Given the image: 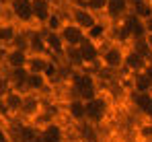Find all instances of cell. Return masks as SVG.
Instances as JSON below:
<instances>
[{"mask_svg": "<svg viewBox=\"0 0 152 142\" xmlns=\"http://www.w3.org/2000/svg\"><path fill=\"white\" fill-rule=\"evenodd\" d=\"M70 87L74 91V97H80L84 101L93 99L99 95V87H97V78L91 70H76L70 74Z\"/></svg>", "mask_w": 152, "mask_h": 142, "instance_id": "obj_1", "label": "cell"}, {"mask_svg": "<svg viewBox=\"0 0 152 142\" xmlns=\"http://www.w3.org/2000/svg\"><path fill=\"white\" fill-rule=\"evenodd\" d=\"M29 47H27V35L21 37V41L17 46L8 47V49H2V58L0 62L4 64L6 70H19V68H27V62H29Z\"/></svg>", "mask_w": 152, "mask_h": 142, "instance_id": "obj_2", "label": "cell"}, {"mask_svg": "<svg viewBox=\"0 0 152 142\" xmlns=\"http://www.w3.org/2000/svg\"><path fill=\"white\" fill-rule=\"evenodd\" d=\"M126 52H127L126 46H121V43H117V41H109V43L103 46V49H101V62H99V66L105 68V70H111V72L124 70Z\"/></svg>", "mask_w": 152, "mask_h": 142, "instance_id": "obj_3", "label": "cell"}, {"mask_svg": "<svg viewBox=\"0 0 152 142\" xmlns=\"http://www.w3.org/2000/svg\"><path fill=\"white\" fill-rule=\"evenodd\" d=\"M66 17H68L74 25H78L82 31H86V33L101 21L99 15L93 13L91 8H86L82 2H80V4H68V13H66Z\"/></svg>", "mask_w": 152, "mask_h": 142, "instance_id": "obj_4", "label": "cell"}, {"mask_svg": "<svg viewBox=\"0 0 152 142\" xmlns=\"http://www.w3.org/2000/svg\"><path fill=\"white\" fill-rule=\"evenodd\" d=\"M6 8L10 13V19L21 27L33 29L35 21H33V8H31V0H6ZM37 29V27H35Z\"/></svg>", "mask_w": 152, "mask_h": 142, "instance_id": "obj_5", "label": "cell"}, {"mask_svg": "<svg viewBox=\"0 0 152 142\" xmlns=\"http://www.w3.org/2000/svg\"><path fill=\"white\" fill-rule=\"evenodd\" d=\"M109 99L103 97V95H97L93 99L86 101V121L93 124V126H99L103 124L107 116H109Z\"/></svg>", "mask_w": 152, "mask_h": 142, "instance_id": "obj_6", "label": "cell"}, {"mask_svg": "<svg viewBox=\"0 0 152 142\" xmlns=\"http://www.w3.org/2000/svg\"><path fill=\"white\" fill-rule=\"evenodd\" d=\"M58 33H60V37H62V41H64L66 47H80L88 39L86 31H82V29H80L78 25H74L70 19H66V23L62 25V29H60Z\"/></svg>", "mask_w": 152, "mask_h": 142, "instance_id": "obj_7", "label": "cell"}, {"mask_svg": "<svg viewBox=\"0 0 152 142\" xmlns=\"http://www.w3.org/2000/svg\"><path fill=\"white\" fill-rule=\"evenodd\" d=\"M19 41H21V25L15 23L10 17H4V21L0 23V47L8 49Z\"/></svg>", "mask_w": 152, "mask_h": 142, "instance_id": "obj_8", "label": "cell"}, {"mask_svg": "<svg viewBox=\"0 0 152 142\" xmlns=\"http://www.w3.org/2000/svg\"><path fill=\"white\" fill-rule=\"evenodd\" d=\"M148 54L144 49H138V47H129L126 52V64H124V70L132 74H138V72H144L146 64H148Z\"/></svg>", "mask_w": 152, "mask_h": 142, "instance_id": "obj_9", "label": "cell"}, {"mask_svg": "<svg viewBox=\"0 0 152 142\" xmlns=\"http://www.w3.org/2000/svg\"><path fill=\"white\" fill-rule=\"evenodd\" d=\"M25 97H27V93L10 87L4 93V97L0 99L2 101V107H4V113H8V116H21L23 105H25Z\"/></svg>", "mask_w": 152, "mask_h": 142, "instance_id": "obj_10", "label": "cell"}, {"mask_svg": "<svg viewBox=\"0 0 152 142\" xmlns=\"http://www.w3.org/2000/svg\"><path fill=\"white\" fill-rule=\"evenodd\" d=\"M101 49L103 46L93 41V39H86L82 46H80V56H82V62H84V70H91L95 66H99L101 62Z\"/></svg>", "mask_w": 152, "mask_h": 142, "instance_id": "obj_11", "label": "cell"}, {"mask_svg": "<svg viewBox=\"0 0 152 142\" xmlns=\"http://www.w3.org/2000/svg\"><path fill=\"white\" fill-rule=\"evenodd\" d=\"M31 8H33V21H35L37 29H43L56 10L53 0H31Z\"/></svg>", "mask_w": 152, "mask_h": 142, "instance_id": "obj_12", "label": "cell"}, {"mask_svg": "<svg viewBox=\"0 0 152 142\" xmlns=\"http://www.w3.org/2000/svg\"><path fill=\"white\" fill-rule=\"evenodd\" d=\"M129 13H132V0H107L105 17H107L111 23L124 21Z\"/></svg>", "mask_w": 152, "mask_h": 142, "instance_id": "obj_13", "label": "cell"}, {"mask_svg": "<svg viewBox=\"0 0 152 142\" xmlns=\"http://www.w3.org/2000/svg\"><path fill=\"white\" fill-rule=\"evenodd\" d=\"M39 138L41 142H66V130L60 121L50 119L43 126H39Z\"/></svg>", "mask_w": 152, "mask_h": 142, "instance_id": "obj_14", "label": "cell"}, {"mask_svg": "<svg viewBox=\"0 0 152 142\" xmlns=\"http://www.w3.org/2000/svg\"><path fill=\"white\" fill-rule=\"evenodd\" d=\"M66 116L74 124L86 121V101L80 99V97H70L66 101Z\"/></svg>", "mask_w": 152, "mask_h": 142, "instance_id": "obj_15", "label": "cell"}, {"mask_svg": "<svg viewBox=\"0 0 152 142\" xmlns=\"http://www.w3.org/2000/svg\"><path fill=\"white\" fill-rule=\"evenodd\" d=\"M50 85H51V80L45 74H33V72H29V76H27V80H25V93L41 95L50 89Z\"/></svg>", "mask_w": 152, "mask_h": 142, "instance_id": "obj_16", "label": "cell"}, {"mask_svg": "<svg viewBox=\"0 0 152 142\" xmlns=\"http://www.w3.org/2000/svg\"><path fill=\"white\" fill-rule=\"evenodd\" d=\"M53 60L56 58H51L50 54H31L29 62H27V70L33 74H45Z\"/></svg>", "mask_w": 152, "mask_h": 142, "instance_id": "obj_17", "label": "cell"}, {"mask_svg": "<svg viewBox=\"0 0 152 142\" xmlns=\"http://www.w3.org/2000/svg\"><path fill=\"white\" fill-rule=\"evenodd\" d=\"M43 39H45V49H48V54H50L51 58H62V54H64L66 46H64L60 33L43 31Z\"/></svg>", "mask_w": 152, "mask_h": 142, "instance_id": "obj_18", "label": "cell"}, {"mask_svg": "<svg viewBox=\"0 0 152 142\" xmlns=\"http://www.w3.org/2000/svg\"><path fill=\"white\" fill-rule=\"evenodd\" d=\"M132 105L142 116L152 118V93H132Z\"/></svg>", "mask_w": 152, "mask_h": 142, "instance_id": "obj_19", "label": "cell"}, {"mask_svg": "<svg viewBox=\"0 0 152 142\" xmlns=\"http://www.w3.org/2000/svg\"><path fill=\"white\" fill-rule=\"evenodd\" d=\"M129 87L132 93H152V80L146 72H138L129 76Z\"/></svg>", "mask_w": 152, "mask_h": 142, "instance_id": "obj_20", "label": "cell"}, {"mask_svg": "<svg viewBox=\"0 0 152 142\" xmlns=\"http://www.w3.org/2000/svg\"><path fill=\"white\" fill-rule=\"evenodd\" d=\"M62 60L66 62L68 68H72V72L76 70H84V62L80 56V47H66L62 54Z\"/></svg>", "mask_w": 152, "mask_h": 142, "instance_id": "obj_21", "label": "cell"}, {"mask_svg": "<svg viewBox=\"0 0 152 142\" xmlns=\"http://www.w3.org/2000/svg\"><path fill=\"white\" fill-rule=\"evenodd\" d=\"M132 15H136L140 21L152 17V0H132Z\"/></svg>", "mask_w": 152, "mask_h": 142, "instance_id": "obj_22", "label": "cell"}, {"mask_svg": "<svg viewBox=\"0 0 152 142\" xmlns=\"http://www.w3.org/2000/svg\"><path fill=\"white\" fill-rule=\"evenodd\" d=\"M66 15H62L60 10H53V15L50 17V21L45 23V27H43V31H50V33H58L60 29H62V25L66 23Z\"/></svg>", "mask_w": 152, "mask_h": 142, "instance_id": "obj_23", "label": "cell"}, {"mask_svg": "<svg viewBox=\"0 0 152 142\" xmlns=\"http://www.w3.org/2000/svg\"><path fill=\"white\" fill-rule=\"evenodd\" d=\"M82 4L86 8H91L93 13H97V15L105 13V8H107V0H82Z\"/></svg>", "mask_w": 152, "mask_h": 142, "instance_id": "obj_24", "label": "cell"}, {"mask_svg": "<svg viewBox=\"0 0 152 142\" xmlns=\"http://www.w3.org/2000/svg\"><path fill=\"white\" fill-rule=\"evenodd\" d=\"M142 43H144V52L152 56V33H146V37L142 39Z\"/></svg>", "mask_w": 152, "mask_h": 142, "instance_id": "obj_25", "label": "cell"}, {"mask_svg": "<svg viewBox=\"0 0 152 142\" xmlns=\"http://www.w3.org/2000/svg\"><path fill=\"white\" fill-rule=\"evenodd\" d=\"M144 29H146V33H152V17H148L144 21Z\"/></svg>", "mask_w": 152, "mask_h": 142, "instance_id": "obj_26", "label": "cell"}, {"mask_svg": "<svg viewBox=\"0 0 152 142\" xmlns=\"http://www.w3.org/2000/svg\"><path fill=\"white\" fill-rule=\"evenodd\" d=\"M144 72L148 74V78L152 80V60H148V64H146V68H144Z\"/></svg>", "mask_w": 152, "mask_h": 142, "instance_id": "obj_27", "label": "cell"}, {"mask_svg": "<svg viewBox=\"0 0 152 142\" xmlns=\"http://www.w3.org/2000/svg\"><path fill=\"white\" fill-rule=\"evenodd\" d=\"M2 116H6V113H4V107H2V101H0V119H2Z\"/></svg>", "mask_w": 152, "mask_h": 142, "instance_id": "obj_28", "label": "cell"}, {"mask_svg": "<svg viewBox=\"0 0 152 142\" xmlns=\"http://www.w3.org/2000/svg\"><path fill=\"white\" fill-rule=\"evenodd\" d=\"M2 21H4V15H2V13H0V23H2Z\"/></svg>", "mask_w": 152, "mask_h": 142, "instance_id": "obj_29", "label": "cell"}, {"mask_svg": "<svg viewBox=\"0 0 152 142\" xmlns=\"http://www.w3.org/2000/svg\"><path fill=\"white\" fill-rule=\"evenodd\" d=\"M146 142H152V138H148V140H146Z\"/></svg>", "mask_w": 152, "mask_h": 142, "instance_id": "obj_30", "label": "cell"}, {"mask_svg": "<svg viewBox=\"0 0 152 142\" xmlns=\"http://www.w3.org/2000/svg\"><path fill=\"white\" fill-rule=\"evenodd\" d=\"M0 58H2V52H0Z\"/></svg>", "mask_w": 152, "mask_h": 142, "instance_id": "obj_31", "label": "cell"}]
</instances>
